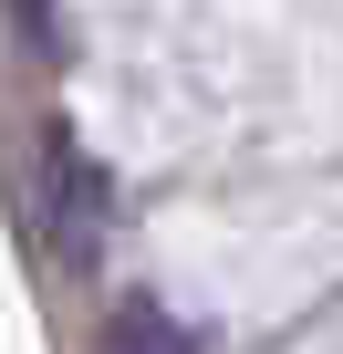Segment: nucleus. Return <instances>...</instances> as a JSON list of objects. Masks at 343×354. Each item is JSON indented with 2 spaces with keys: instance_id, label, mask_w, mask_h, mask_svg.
Returning a JSON list of instances; mask_svg holds the SVG:
<instances>
[{
  "instance_id": "2",
  "label": "nucleus",
  "mask_w": 343,
  "mask_h": 354,
  "mask_svg": "<svg viewBox=\"0 0 343 354\" xmlns=\"http://www.w3.org/2000/svg\"><path fill=\"white\" fill-rule=\"evenodd\" d=\"M104 354H208V333L188 313H166L156 292H125L115 323H104Z\"/></svg>"
},
{
  "instance_id": "1",
  "label": "nucleus",
  "mask_w": 343,
  "mask_h": 354,
  "mask_svg": "<svg viewBox=\"0 0 343 354\" xmlns=\"http://www.w3.org/2000/svg\"><path fill=\"white\" fill-rule=\"evenodd\" d=\"M32 240L52 250V271H94L104 240H115V177L73 146V136H42V177H32Z\"/></svg>"
},
{
  "instance_id": "3",
  "label": "nucleus",
  "mask_w": 343,
  "mask_h": 354,
  "mask_svg": "<svg viewBox=\"0 0 343 354\" xmlns=\"http://www.w3.org/2000/svg\"><path fill=\"white\" fill-rule=\"evenodd\" d=\"M21 11H32V32H52V0H21Z\"/></svg>"
}]
</instances>
